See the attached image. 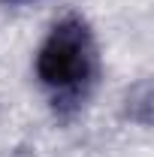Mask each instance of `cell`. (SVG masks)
I'll return each instance as SVG.
<instances>
[{
  "instance_id": "obj_1",
  "label": "cell",
  "mask_w": 154,
  "mask_h": 157,
  "mask_svg": "<svg viewBox=\"0 0 154 157\" xmlns=\"http://www.w3.org/2000/svg\"><path fill=\"white\" fill-rule=\"evenodd\" d=\"M97 73V45L82 18H64L52 27L37 55V76L58 97H79Z\"/></svg>"
}]
</instances>
